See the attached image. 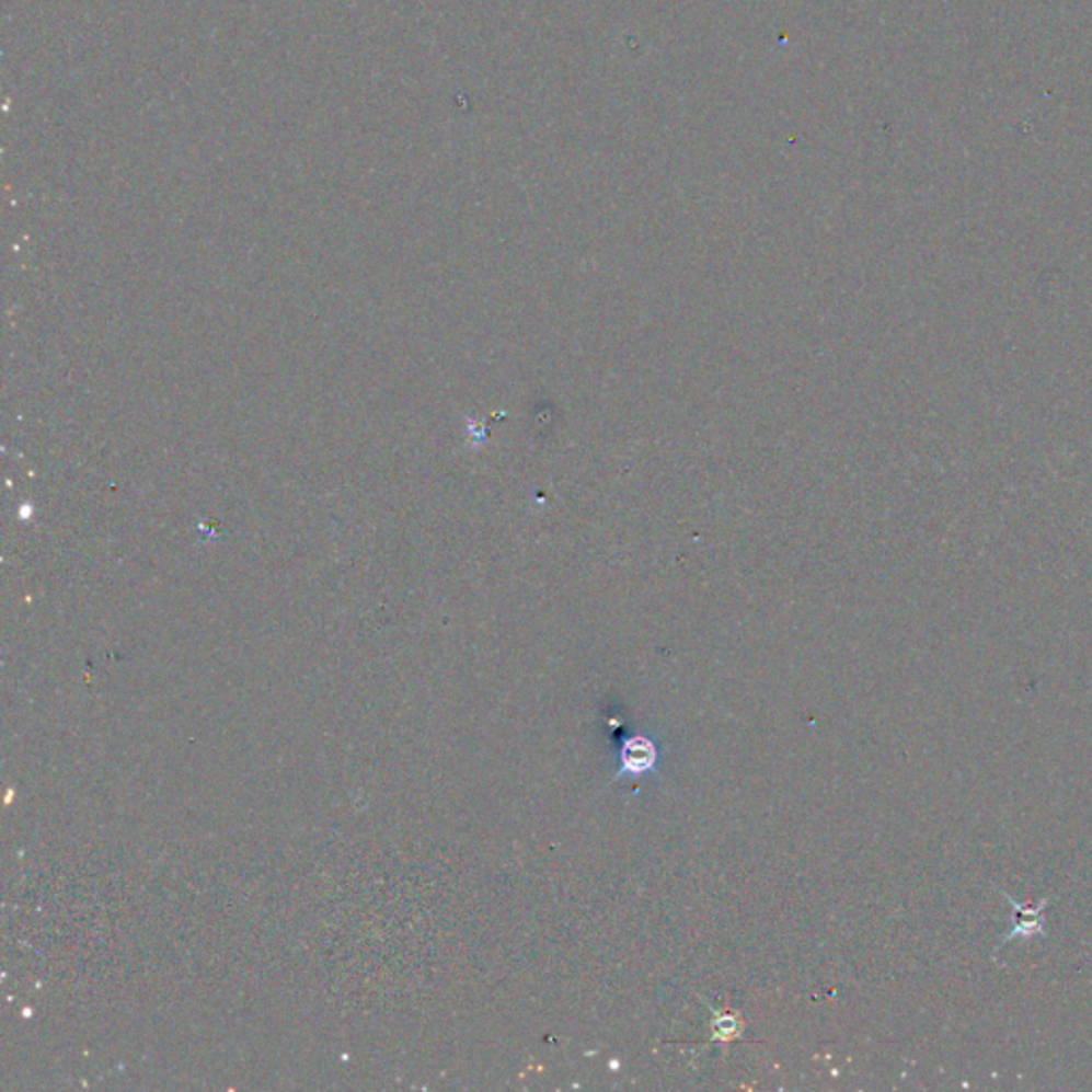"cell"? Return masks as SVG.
<instances>
[{
  "instance_id": "cell-1",
  "label": "cell",
  "mask_w": 1092,
  "mask_h": 1092,
  "mask_svg": "<svg viewBox=\"0 0 1092 1092\" xmlns=\"http://www.w3.org/2000/svg\"><path fill=\"white\" fill-rule=\"evenodd\" d=\"M657 767H659L657 740L648 734H632L623 740L619 749V770L612 777V781L647 777L657 772Z\"/></svg>"
}]
</instances>
